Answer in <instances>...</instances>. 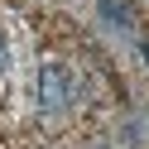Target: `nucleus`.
I'll return each instance as SVG.
<instances>
[{
	"mask_svg": "<svg viewBox=\"0 0 149 149\" xmlns=\"http://www.w3.org/2000/svg\"><path fill=\"white\" fill-rule=\"evenodd\" d=\"M68 91H72L68 68H63V63H43L39 68V106L48 111V116H58V111L68 106Z\"/></svg>",
	"mask_w": 149,
	"mask_h": 149,
	"instance_id": "f257e3e1",
	"label": "nucleus"
},
{
	"mask_svg": "<svg viewBox=\"0 0 149 149\" xmlns=\"http://www.w3.org/2000/svg\"><path fill=\"white\" fill-rule=\"evenodd\" d=\"M10 68V48H5V39H0V72Z\"/></svg>",
	"mask_w": 149,
	"mask_h": 149,
	"instance_id": "f03ea898",
	"label": "nucleus"
},
{
	"mask_svg": "<svg viewBox=\"0 0 149 149\" xmlns=\"http://www.w3.org/2000/svg\"><path fill=\"white\" fill-rule=\"evenodd\" d=\"M144 58H149V43H144Z\"/></svg>",
	"mask_w": 149,
	"mask_h": 149,
	"instance_id": "7ed1b4c3",
	"label": "nucleus"
}]
</instances>
